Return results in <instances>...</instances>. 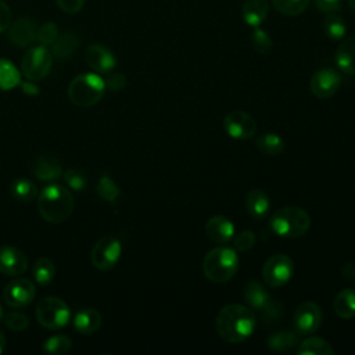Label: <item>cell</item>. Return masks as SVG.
<instances>
[{
	"instance_id": "obj_1",
	"label": "cell",
	"mask_w": 355,
	"mask_h": 355,
	"mask_svg": "<svg viewBox=\"0 0 355 355\" xmlns=\"http://www.w3.org/2000/svg\"><path fill=\"white\" fill-rule=\"evenodd\" d=\"M257 324L254 312L244 305L230 304L223 306L215 319V327L219 337L230 344H239L247 340Z\"/></svg>"
},
{
	"instance_id": "obj_2",
	"label": "cell",
	"mask_w": 355,
	"mask_h": 355,
	"mask_svg": "<svg viewBox=\"0 0 355 355\" xmlns=\"http://www.w3.org/2000/svg\"><path fill=\"white\" fill-rule=\"evenodd\" d=\"M73 197L68 189L61 184H49L37 198V209L49 223H62L73 211Z\"/></svg>"
},
{
	"instance_id": "obj_3",
	"label": "cell",
	"mask_w": 355,
	"mask_h": 355,
	"mask_svg": "<svg viewBox=\"0 0 355 355\" xmlns=\"http://www.w3.org/2000/svg\"><path fill=\"white\" fill-rule=\"evenodd\" d=\"M239 269V257L229 247H216L211 250L202 261V270L208 280L225 283L230 280Z\"/></svg>"
},
{
	"instance_id": "obj_4",
	"label": "cell",
	"mask_w": 355,
	"mask_h": 355,
	"mask_svg": "<svg viewBox=\"0 0 355 355\" xmlns=\"http://www.w3.org/2000/svg\"><path fill=\"white\" fill-rule=\"evenodd\" d=\"M311 226L308 212L300 207H283L270 219V229L280 237L295 239L304 236Z\"/></svg>"
},
{
	"instance_id": "obj_5",
	"label": "cell",
	"mask_w": 355,
	"mask_h": 355,
	"mask_svg": "<svg viewBox=\"0 0 355 355\" xmlns=\"http://www.w3.org/2000/svg\"><path fill=\"white\" fill-rule=\"evenodd\" d=\"M104 92L105 83L97 73H82L69 83L68 97L78 107H92L101 100Z\"/></svg>"
},
{
	"instance_id": "obj_6",
	"label": "cell",
	"mask_w": 355,
	"mask_h": 355,
	"mask_svg": "<svg viewBox=\"0 0 355 355\" xmlns=\"http://www.w3.org/2000/svg\"><path fill=\"white\" fill-rule=\"evenodd\" d=\"M36 318L42 326L50 330H58L68 324L71 311L61 298L44 297L36 305Z\"/></svg>"
},
{
	"instance_id": "obj_7",
	"label": "cell",
	"mask_w": 355,
	"mask_h": 355,
	"mask_svg": "<svg viewBox=\"0 0 355 355\" xmlns=\"http://www.w3.org/2000/svg\"><path fill=\"white\" fill-rule=\"evenodd\" d=\"M53 65V54L44 46H36L24 54L21 60V71L28 80L37 82L46 78Z\"/></svg>"
},
{
	"instance_id": "obj_8",
	"label": "cell",
	"mask_w": 355,
	"mask_h": 355,
	"mask_svg": "<svg viewBox=\"0 0 355 355\" xmlns=\"http://www.w3.org/2000/svg\"><path fill=\"white\" fill-rule=\"evenodd\" d=\"M294 273V262L286 254H275L266 259L262 268V277L269 287L284 286Z\"/></svg>"
},
{
	"instance_id": "obj_9",
	"label": "cell",
	"mask_w": 355,
	"mask_h": 355,
	"mask_svg": "<svg viewBox=\"0 0 355 355\" xmlns=\"http://www.w3.org/2000/svg\"><path fill=\"white\" fill-rule=\"evenodd\" d=\"M121 243L116 237L108 234L97 240L92 250V262L98 270L112 269L121 257Z\"/></svg>"
},
{
	"instance_id": "obj_10",
	"label": "cell",
	"mask_w": 355,
	"mask_h": 355,
	"mask_svg": "<svg viewBox=\"0 0 355 355\" xmlns=\"http://www.w3.org/2000/svg\"><path fill=\"white\" fill-rule=\"evenodd\" d=\"M322 309L312 301H305L297 306L293 315V326L298 334H312L322 324Z\"/></svg>"
},
{
	"instance_id": "obj_11",
	"label": "cell",
	"mask_w": 355,
	"mask_h": 355,
	"mask_svg": "<svg viewBox=\"0 0 355 355\" xmlns=\"http://www.w3.org/2000/svg\"><path fill=\"white\" fill-rule=\"evenodd\" d=\"M35 286L25 277H15L7 283L3 290V298L11 308H22L31 304L35 298Z\"/></svg>"
},
{
	"instance_id": "obj_12",
	"label": "cell",
	"mask_w": 355,
	"mask_h": 355,
	"mask_svg": "<svg viewBox=\"0 0 355 355\" xmlns=\"http://www.w3.org/2000/svg\"><path fill=\"white\" fill-rule=\"evenodd\" d=\"M223 128L230 137L247 140L255 135L257 122L250 114L240 110H234L225 116Z\"/></svg>"
},
{
	"instance_id": "obj_13",
	"label": "cell",
	"mask_w": 355,
	"mask_h": 355,
	"mask_svg": "<svg viewBox=\"0 0 355 355\" xmlns=\"http://www.w3.org/2000/svg\"><path fill=\"white\" fill-rule=\"evenodd\" d=\"M341 85V76L331 68L316 71L309 82L311 92L318 98H329L334 96Z\"/></svg>"
},
{
	"instance_id": "obj_14",
	"label": "cell",
	"mask_w": 355,
	"mask_h": 355,
	"mask_svg": "<svg viewBox=\"0 0 355 355\" xmlns=\"http://www.w3.org/2000/svg\"><path fill=\"white\" fill-rule=\"evenodd\" d=\"M85 60L87 65L98 73H108L116 67V58L114 53L108 47L98 43L86 49Z\"/></svg>"
},
{
	"instance_id": "obj_15",
	"label": "cell",
	"mask_w": 355,
	"mask_h": 355,
	"mask_svg": "<svg viewBox=\"0 0 355 355\" xmlns=\"http://www.w3.org/2000/svg\"><path fill=\"white\" fill-rule=\"evenodd\" d=\"M26 255L11 245L0 247V273L6 276H19L26 270Z\"/></svg>"
},
{
	"instance_id": "obj_16",
	"label": "cell",
	"mask_w": 355,
	"mask_h": 355,
	"mask_svg": "<svg viewBox=\"0 0 355 355\" xmlns=\"http://www.w3.org/2000/svg\"><path fill=\"white\" fill-rule=\"evenodd\" d=\"M205 233L214 243L226 244L234 237V225L229 218L215 215L207 220Z\"/></svg>"
},
{
	"instance_id": "obj_17",
	"label": "cell",
	"mask_w": 355,
	"mask_h": 355,
	"mask_svg": "<svg viewBox=\"0 0 355 355\" xmlns=\"http://www.w3.org/2000/svg\"><path fill=\"white\" fill-rule=\"evenodd\" d=\"M37 25L29 18H19L10 25L8 39L18 47H26L36 40Z\"/></svg>"
},
{
	"instance_id": "obj_18",
	"label": "cell",
	"mask_w": 355,
	"mask_h": 355,
	"mask_svg": "<svg viewBox=\"0 0 355 355\" xmlns=\"http://www.w3.org/2000/svg\"><path fill=\"white\" fill-rule=\"evenodd\" d=\"M32 173L36 179L42 182H54L61 178L62 175V166L61 162L49 154L40 155L32 168Z\"/></svg>"
},
{
	"instance_id": "obj_19",
	"label": "cell",
	"mask_w": 355,
	"mask_h": 355,
	"mask_svg": "<svg viewBox=\"0 0 355 355\" xmlns=\"http://www.w3.org/2000/svg\"><path fill=\"white\" fill-rule=\"evenodd\" d=\"M336 65L348 75H355V35L343 39L334 55Z\"/></svg>"
},
{
	"instance_id": "obj_20",
	"label": "cell",
	"mask_w": 355,
	"mask_h": 355,
	"mask_svg": "<svg viewBox=\"0 0 355 355\" xmlns=\"http://www.w3.org/2000/svg\"><path fill=\"white\" fill-rule=\"evenodd\" d=\"M269 1L268 0H244L241 7V15L244 22L251 26H259L268 17Z\"/></svg>"
},
{
	"instance_id": "obj_21",
	"label": "cell",
	"mask_w": 355,
	"mask_h": 355,
	"mask_svg": "<svg viewBox=\"0 0 355 355\" xmlns=\"http://www.w3.org/2000/svg\"><path fill=\"white\" fill-rule=\"evenodd\" d=\"M245 208L250 216H252L254 219H262L268 215L270 209L269 197L261 189H252L247 194Z\"/></svg>"
},
{
	"instance_id": "obj_22",
	"label": "cell",
	"mask_w": 355,
	"mask_h": 355,
	"mask_svg": "<svg viewBox=\"0 0 355 355\" xmlns=\"http://www.w3.org/2000/svg\"><path fill=\"white\" fill-rule=\"evenodd\" d=\"M101 326V315L93 308L80 309L73 316V327L82 334H92Z\"/></svg>"
},
{
	"instance_id": "obj_23",
	"label": "cell",
	"mask_w": 355,
	"mask_h": 355,
	"mask_svg": "<svg viewBox=\"0 0 355 355\" xmlns=\"http://www.w3.org/2000/svg\"><path fill=\"white\" fill-rule=\"evenodd\" d=\"M244 300L255 311H261L272 298L268 290L257 280H252L244 287Z\"/></svg>"
},
{
	"instance_id": "obj_24",
	"label": "cell",
	"mask_w": 355,
	"mask_h": 355,
	"mask_svg": "<svg viewBox=\"0 0 355 355\" xmlns=\"http://www.w3.org/2000/svg\"><path fill=\"white\" fill-rule=\"evenodd\" d=\"M78 46H79L78 36L73 32L68 31V32H64L62 35H58L55 42L51 44V54L61 60L68 58L75 53Z\"/></svg>"
},
{
	"instance_id": "obj_25",
	"label": "cell",
	"mask_w": 355,
	"mask_h": 355,
	"mask_svg": "<svg viewBox=\"0 0 355 355\" xmlns=\"http://www.w3.org/2000/svg\"><path fill=\"white\" fill-rule=\"evenodd\" d=\"M333 308L337 316L341 319H351L355 316V291L351 288L341 290L333 302Z\"/></svg>"
},
{
	"instance_id": "obj_26",
	"label": "cell",
	"mask_w": 355,
	"mask_h": 355,
	"mask_svg": "<svg viewBox=\"0 0 355 355\" xmlns=\"http://www.w3.org/2000/svg\"><path fill=\"white\" fill-rule=\"evenodd\" d=\"M268 348L276 352H284L298 344V333L290 330L275 331L268 337Z\"/></svg>"
},
{
	"instance_id": "obj_27",
	"label": "cell",
	"mask_w": 355,
	"mask_h": 355,
	"mask_svg": "<svg viewBox=\"0 0 355 355\" xmlns=\"http://www.w3.org/2000/svg\"><path fill=\"white\" fill-rule=\"evenodd\" d=\"M323 31L330 40H343L347 35V24L341 15L327 12L323 19Z\"/></svg>"
},
{
	"instance_id": "obj_28",
	"label": "cell",
	"mask_w": 355,
	"mask_h": 355,
	"mask_svg": "<svg viewBox=\"0 0 355 355\" xmlns=\"http://www.w3.org/2000/svg\"><path fill=\"white\" fill-rule=\"evenodd\" d=\"M298 355H333L334 349L331 345L320 337H308L300 343Z\"/></svg>"
},
{
	"instance_id": "obj_29",
	"label": "cell",
	"mask_w": 355,
	"mask_h": 355,
	"mask_svg": "<svg viewBox=\"0 0 355 355\" xmlns=\"http://www.w3.org/2000/svg\"><path fill=\"white\" fill-rule=\"evenodd\" d=\"M255 144L258 150L266 155H279L284 150V140L273 132H265L259 135L255 140Z\"/></svg>"
},
{
	"instance_id": "obj_30",
	"label": "cell",
	"mask_w": 355,
	"mask_h": 355,
	"mask_svg": "<svg viewBox=\"0 0 355 355\" xmlns=\"http://www.w3.org/2000/svg\"><path fill=\"white\" fill-rule=\"evenodd\" d=\"M19 83L21 75L15 65L6 58H0V89L11 90L17 87Z\"/></svg>"
},
{
	"instance_id": "obj_31",
	"label": "cell",
	"mask_w": 355,
	"mask_h": 355,
	"mask_svg": "<svg viewBox=\"0 0 355 355\" xmlns=\"http://www.w3.org/2000/svg\"><path fill=\"white\" fill-rule=\"evenodd\" d=\"M10 193L18 201H32L37 196V189L32 180L18 178L11 182Z\"/></svg>"
},
{
	"instance_id": "obj_32",
	"label": "cell",
	"mask_w": 355,
	"mask_h": 355,
	"mask_svg": "<svg viewBox=\"0 0 355 355\" xmlns=\"http://www.w3.org/2000/svg\"><path fill=\"white\" fill-rule=\"evenodd\" d=\"M32 273H33L35 280H36L39 284L44 286V284H49V283L53 280V277H54V275H55V266H54V263H53L51 259H49V258H46V257H40V258L35 262L33 269H32Z\"/></svg>"
},
{
	"instance_id": "obj_33",
	"label": "cell",
	"mask_w": 355,
	"mask_h": 355,
	"mask_svg": "<svg viewBox=\"0 0 355 355\" xmlns=\"http://www.w3.org/2000/svg\"><path fill=\"white\" fill-rule=\"evenodd\" d=\"M309 4V0H272V6L276 11L287 17H295L302 14Z\"/></svg>"
},
{
	"instance_id": "obj_34",
	"label": "cell",
	"mask_w": 355,
	"mask_h": 355,
	"mask_svg": "<svg viewBox=\"0 0 355 355\" xmlns=\"http://www.w3.org/2000/svg\"><path fill=\"white\" fill-rule=\"evenodd\" d=\"M250 40H251L254 50L259 54H268L272 50V46H273L272 37L269 36V33L266 31L261 29L259 26L254 28Z\"/></svg>"
},
{
	"instance_id": "obj_35",
	"label": "cell",
	"mask_w": 355,
	"mask_h": 355,
	"mask_svg": "<svg viewBox=\"0 0 355 355\" xmlns=\"http://www.w3.org/2000/svg\"><path fill=\"white\" fill-rule=\"evenodd\" d=\"M97 193L105 201H115L119 196V187L110 176H101L97 182Z\"/></svg>"
},
{
	"instance_id": "obj_36",
	"label": "cell",
	"mask_w": 355,
	"mask_h": 355,
	"mask_svg": "<svg viewBox=\"0 0 355 355\" xmlns=\"http://www.w3.org/2000/svg\"><path fill=\"white\" fill-rule=\"evenodd\" d=\"M72 341L67 336H53L43 344V349L49 354H65L71 349Z\"/></svg>"
},
{
	"instance_id": "obj_37",
	"label": "cell",
	"mask_w": 355,
	"mask_h": 355,
	"mask_svg": "<svg viewBox=\"0 0 355 355\" xmlns=\"http://www.w3.org/2000/svg\"><path fill=\"white\" fill-rule=\"evenodd\" d=\"M64 180L67 186L75 191H82L87 186V176L83 171L78 168H69L64 173Z\"/></svg>"
},
{
	"instance_id": "obj_38",
	"label": "cell",
	"mask_w": 355,
	"mask_h": 355,
	"mask_svg": "<svg viewBox=\"0 0 355 355\" xmlns=\"http://www.w3.org/2000/svg\"><path fill=\"white\" fill-rule=\"evenodd\" d=\"M57 37H58V29H57L55 24L46 22V24H43L42 26L37 28L36 39L39 40V43L42 46H44V47L51 46L55 42Z\"/></svg>"
},
{
	"instance_id": "obj_39",
	"label": "cell",
	"mask_w": 355,
	"mask_h": 355,
	"mask_svg": "<svg viewBox=\"0 0 355 355\" xmlns=\"http://www.w3.org/2000/svg\"><path fill=\"white\" fill-rule=\"evenodd\" d=\"M3 319H4L6 326L14 331H22L29 324V319L26 318V315L22 312H17V311L8 312Z\"/></svg>"
},
{
	"instance_id": "obj_40",
	"label": "cell",
	"mask_w": 355,
	"mask_h": 355,
	"mask_svg": "<svg viewBox=\"0 0 355 355\" xmlns=\"http://www.w3.org/2000/svg\"><path fill=\"white\" fill-rule=\"evenodd\" d=\"M262 318L268 323H277L283 316V305L277 301L270 300L261 311Z\"/></svg>"
},
{
	"instance_id": "obj_41",
	"label": "cell",
	"mask_w": 355,
	"mask_h": 355,
	"mask_svg": "<svg viewBox=\"0 0 355 355\" xmlns=\"http://www.w3.org/2000/svg\"><path fill=\"white\" fill-rule=\"evenodd\" d=\"M255 234H254V232H251V230H243V232H240L236 237H234V248L236 250H239V251H241V252H245V251H248V250H251L252 247H254V244H255Z\"/></svg>"
},
{
	"instance_id": "obj_42",
	"label": "cell",
	"mask_w": 355,
	"mask_h": 355,
	"mask_svg": "<svg viewBox=\"0 0 355 355\" xmlns=\"http://www.w3.org/2000/svg\"><path fill=\"white\" fill-rule=\"evenodd\" d=\"M105 89H110L112 92H119L126 86V78L122 73H111L105 80Z\"/></svg>"
},
{
	"instance_id": "obj_43",
	"label": "cell",
	"mask_w": 355,
	"mask_h": 355,
	"mask_svg": "<svg viewBox=\"0 0 355 355\" xmlns=\"http://www.w3.org/2000/svg\"><path fill=\"white\" fill-rule=\"evenodd\" d=\"M57 6L68 14H76L78 11L82 10L85 0H55Z\"/></svg>"
},
{
	"instance_id": "obj_44",
	"label": "cell",
	"mask_w": 355,
	"mask_h": 355,
	"mask_svg": "<svg viewBox=\"0 0 355 355\" xmlns=\"http://www.w3.org/2000/svg\"><path fill=\"white\" fill-rule=\"evenodd\" d=\"M313 3L322 12H336L341 8V0H313Z\"/></svg>"
},
{
	"instance_id": "obj_45",
	"label": "cell",
	"mask_w": 355,
	"mask_h": 355,
	"mask_svg": "<svg viewBox=\"0 0 355 355\" xmlns=\"http://www.w3.org/2000/svg\"><path fill=\"white\" fill-rule=\"evenodd\" d=\"M11 21H12V15H11L10 7L3 0H0V33L10 28Z\"/></svg>"
},
{
	"instance_id": "obj_46",
	"label": "cell",
	"mask_w": 355,
	"mask_h": 355,
	"mask_svg": "<svg viewBox=\"0 0 355 355\" xmlns=\"http://www.w3.org/2000/svg\"><path fill=\"white\" fill-rule=\"evenodd\" d=\"M19 86H21V89H22V92L26 93V94H36V93L39 92V90H37V86L33 85L32 80H29V82H22V83H19Z\"/></svg>"
},
{
	"instance_id": "obj_47",
	"label": "cell",
	"mask_w": 355,
	"mask_h": 355,
	"mask_svg": "<svg viewBox=\"0 0 355 355\" xmlns=\"http://www.w3.org/2000/svg\"><path fill=\"white\" fill-rule=\"evenodd\" d=\"M6 349V337L4 334L0 331V354H3Z\"/></svg>"
},
{
	"instance_id": "obj_48",
	"label": "cell",
	"mask_w": 355,
	"mask_h": 355,
	"mask_svg": "<svg viewBox=\"0 0 355 355\" xmlns=\"http://www.w3.org/2000/svg\"><path fill=\"white\" fill-rule=\"evenodd\" d=\"M348 6H349V8L355 12V0H348Z\"/></svg>"
},
{
	"instance_id": "obj_49",
	"label": "cell",
	"mask_w": 355,
	"mask_h": 355,
	"mask_svg": "<svg viewBox=\"0 0 355 355\" xmlns=\"http://www.w3.org/2000/svg\"><path fill=\"white\" fill-rule=\"evenodd\" d=\"M3 318H4V315H3V309H1V305H0V322L3 320Z\"/></svg>"
}]
</instances>
